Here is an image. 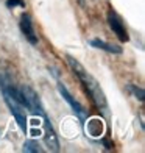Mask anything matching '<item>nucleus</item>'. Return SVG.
Here are the masks:
<instances>
[{
	"mask_svg": "<svg viewBox=\"0 0 145 153\" xmlns=\"http://www.w3.org/2000/svg\"><path fill=\"white\" fill-rule=\"evenodd\" d=\"M67 59V64L69 67L72 69V72L78 76V80L81 81V85L83 88H84V91L89 94V97H91V100L94 102V105L98 108V109H103V111H106L108 109V102H106V95L105 92H103V89L101 86L98 85V81H97L94 76L89 74L84 67H83V64L80 61H77L75 58L72 56H66Z\"/></svg>",
	"mask_w": 145,
	"mask_h": 153,
	"instance_id": "f257e3e1",
	"label": "nucleus"
},
{
	"mask_svg": "<svg viewBox=\"0 0 145 153\" xmlns=\"http://www.w3.org/2000/svg\"><path fill=\"white\" fill-rule=\"evenodd\" d=\"M106 20H108L109 28H111L112 33L117 36V39H119L120 42H128L129 36H128V31L125 28V24H123L120 14H117L112 8H109L108 14H106Z\"/></svg>",
	"mask_w": 145,
	"mask_h": 153,
	"instance_id": "7ed1b4c3",
	"label": "nucleus"
},
{
	"mask_svg": "<svg viewBox=\"0 0 145 153\" xmlns=\"http://www.w3.org/2000/svg\"><path fill=\"white\" fill-rule=\"evenodd\" d=\"M91 45L94 48H98V50H105L108 53H114V55H120L122 53V47L119 45H111V44H108L105 42V41H101V39H91Z\"/></svg>",
	"mask_w": 145,
	"mask_h": 153,
	"instance_id": "0eeeda50",
	"label": "nucleus"
},
{
	"mask_svg": "<svg viewBox=\"0 0 145 153\" xmlns=\"http://www.w3.org/2000/svg\"><path fill=\"white\" fill-rule=\"evenodd\" d=\"M5 5L8 6V8H16V6L25 8V2H24V0H6Z\"/></svg>",
	"mask_w": 145,
	"mask_h": 153,
	"instance_id": "9d476101",
	"label": "nucleus"
},
{
	"mask_svg": "<svg viewBox=\"0 0 145 153\" xmlns=\"http://www.w3.org/2000/svg\"><path fill=\"white\" fill-rule=\"evenodd\" d=\"M24 152H33V153H41L44 152L39 147V144L36 141H25L24 142Z\"/></svg>",
	"mask_w": 145,
	"mask_h": 153,
	"instance_id": "6e6552de",
	"label": "nucleus"
},
{
	"mask_svg": "<svg viewBox=\"0 0 145 153\" xmlns=\"http://www.w3.org/2000/svg\"><path fill=\"white\" fill-rule=\"evenodd\" d=\"M84 2H86V0H78V3H80V5H84Z\"/></svg>",
	"mask_w": 145,
	"mask_h": 153,
	"instance_id": "9b49d317",
	"label": "nucleus"
},
{
	"mask_svg": "<svg viewBox=\"0 0 145 153\" xmlns=\"http://www.w3.org/2000/svg\"><path fill=\"white\" fill-rule=\"evenodd\" d=\"M19 27H20V31H22V34L25 36V39L28 41L31 45H38V34L34 31L33 20H31V16L28 13H24V14L20 16Z\"/></svg>",
	"mask_w": 145,
	"mask_h": 153,
	"instance_id": "20e7f679",
	"label": "nucleus"
},
{
	"mask_svg": "<svg viewBox=\"0 0 145 153\" xmlns=\"http://www.w3.org/2000/svg\"><path fill=\"white\" fill-rule=\"evenodd\" d=\"M42 120H44L42 123H44V141H45V145L52 152H58L59 150L58 136H56V133H55V130L52 127V122H50V119H48V116L44 117Z\"/></svg>",
	"mask_w": 145,
	"mask_h": 153,
	"instance_id": "423d86ee",
	"label": "nucleus"
},
{
	"mask_svg": "<svg viewBox=\"0 0 145 153\" xmlns=\"http://www.w3.org/2000/svg\"><path fill=\"white\" fill-rule=\"evenodd\" d=\"M128 91L133 92L136 95V99H139L141 102H144V89L142 88H136L134 85H128Z\"/></svg>",
	"mask_w": 145,
	"mask_h": 153,
	"instance_id": "1a4fd4ad",
	"label": "nucleus"
},
{
	"mask_svg": "<svg viewBox=\"0 0 145 153\" xmlns=\"http://www.w3.org/2000/svg\"><path fill=\"white\" fill-rule=\"evenodd\" d=\"M0 91H2V95H3V100H5V103H6V106L10 108L11 114L14 116V119H16L17 125L20 127V130L27 131V130H28V125H27V108H25L22 103H20L6 88L0 86Z\"/></svg>",
	"mask_w": 145,
	"mask_h": 153,
	"instance_id": "f03ea898",
	"label": "nucleus"
},
{
	"mask_svg": "<svg viewBox=\"0 0 145 153\" xmlns=\"http://www.w3.org/2000/svg\"><path fill=\"white\" fill-rule=\"evenodd\" d=\"M58 91H59L61 97H63V99L69 103V105H70V108L73 109V113L77 114V116L80 117V119H86V117H87V111H86L84 108H83V106L80 105V103H78L77 100L73 99L72 94L67 91V88H66V86H64L61 81H58Z\"/></svg>",
	"mask_w": 145,
	"mask_h": 153,
	"instance_id": "39448f33",
	"label": "nucleus"
}]
</instances>
